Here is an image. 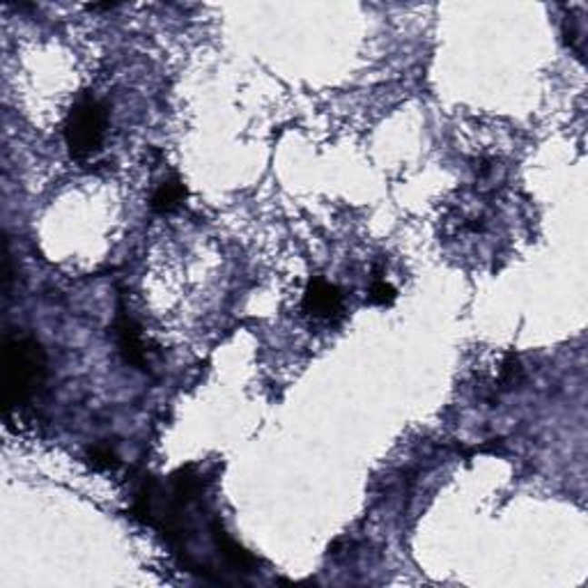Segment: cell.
Masks as SVG:
<instances>
[{
  "label": "cell",
  "instance_id": "cell-1",
  "mask_svg": "<svg viewBox=\"0 0 588 588\" xmlns=\"http://www.w3.org/2000/svg\"><path fill=\"white\" fill-rule=\"evenodd\" d=\"M3 409L5 414L25 407L45 384L46 352L30 335L7 334L3 341Z\"/></svg>",
  "mask_w": 588,
  "mask_h": 588
},
{
  "label": "cell",
  "instance_id": "cell-2",
  "mask_svg": "<svg viewBox=\"0 0 588 588\" xmlns=\"http://www.w3.org/2000/svg\"><path fill=\"white\" fill-rule=\"evenodd\" d=\"M106 134V106L99 99L85 97L78 99L69 111L65 122V143L74 159H88L99 152Z\"/></svg>",
  "mask_w": 588,
  "mask_h": 588
},
{
  "label": "cell",
  "instance_id": "cell-3",
  "mask_svg": "<svg viewBox=\"0 0 588 588\" xmlns=\"http://www.w3.org/2000/svg\"><path fill=\"white\" fill-rule=\"evenodd\" d=\"M304 311L322 322H334L343 313V294L334 283L324 278H313L304 294Z\"/></svg>",
  "mask_w": 588,
  "mask_h": 588
},
{
  "label": "cell",
  "instance_id": "cell-4",
  "mask_svg": "<svg viewBox=\"0 0 588 588\" xmlns=\"http://www.w3.org/2000/svg\"><path fill=\"white\" fill-rule=\"evenodd\" d=\"M115 335H117V347H120L125 361L136 365V368H145L147 350H145V343H143L141 338V329H138V326L134 324L132 317L125 315V313L117 315Z\"/></svg>",
  "mask_w": 588,
  "mask_h": 588
},
{
  "label": "cell",
  "instance_id": "cell-5",
  "mask_svg": "<svg viewBox=\"0 0 588 588\" xmlns=\"http://www.w3.org/2000/svg\"><path fill=\"white\" fill-rule=\"evenodd\" d=\"M184 198L186 186L182 184L180 180H168L164 182V184H159V189L154 191L150 207L156 214H171V212H175V209L184 203Z\"/></svg>",
  "mask_w": 588,
  "mask_h": 588
},
{
  "label": "cell",
  "instance_id": "cell-6",
  "mask_svg": "<svg viewBox=\"0 0 588 588\" xmlns=\"http://www.w3.org/2000/svg\"><path fill=\"white\" fill-rule=\"evenodd\" d=\"M88 460L95 469H115L120 464V457L108 443H97V446L90 448Z\"/></svg>",
  "mask_w": 588,
  "mask_h": 588
},
{
  "label": "cell",
  "instance_id": "cell-7",
  "mask_svg": "<svg viewBox=\"0 0 588 588\" xmlns=\"http://www.w3.org/2000/svg\"><path fill=\"white\" fill-rule=\"evenodd\" d=\"M368 299L373 304H380V306H391L395 302V287L391 283L382 281V278H374L373 285H370Z\"/></svg>",
  "mask_w": 588,
  "mask_h": 588
},
{
  "label": "cell",
  "instance_id": "cell-8",
  "mask_svg": "<svg viewBox=\"0 0 588 588\" xmlns=\"http://www.w3.org/2000/svg\"><path fill=\"white\" fill-rule=\"evenodd\" d=\"M520 374L522 368L517 356H508V359L503 361V368H501V384H503V389H511V386L520 380Z\"/></svg>",
  "mask_w": 588,
  "mask_h": 588
}]
</instances>
